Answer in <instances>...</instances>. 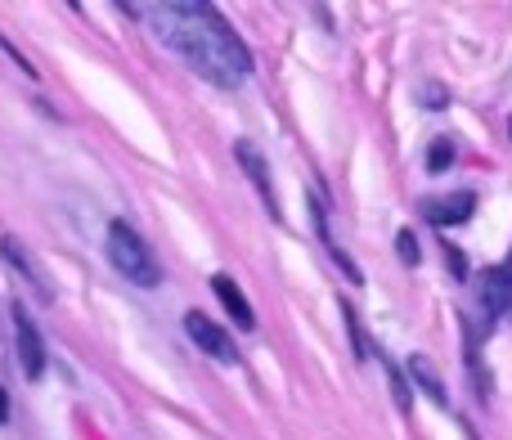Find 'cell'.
Masks as SVG:
<instances>
[{
	"label": "cell",
	"instance_id": "6da1fadb",
	"mask_svg": "<svg viewBox=\"0 0 512 440\" xmlns=\"http://www.w3.org/2000/svg\"><path fill=\"white\" fill-rule=\"evenodd\" d=\"M162 23V36L180 50V59L198 72V77L216 81V86H239L252 72L248 45L234 36V27L216 14L212 5H162L153 9Z\"/></svg>",
	"mask_w": 512,
	"mask_h": 440
},
{
	"label": "cell",
	"instance_id": "7a4b0ae2",
	"mask_svg": "<svg viewBox=\"0 0 512 440\" xmlns=\"http://www.w3.org/2000/svg\"><path fill=\"white\" fill-rule=\"evenodd\" d=\"M108 261H113L131 283H140V288H158L162 283L158 256L149 252V243H144L126 220H113V225H108Z\"/></svg>",
	"mask_w": 512,
	"mask_h": 440
},
{
	"label": "cell",
	"instance_id": "3957f363",
	"mask_svg": "<svg viewBox=\"0 0 512 440\" xmlns=\"http://www.w3.org/2000/svg\"><path fill=\"white\" fill-rule=\"evenodd\" d=\"M185 333L194 337V346L198 351H207L212 360H221V364H239V346L230 342V333H225L216 319H207L203 310H189L185 315Z\"/></svg>",
	"mask_w": 512,
	"mask_h": 440
},
{
	"label": "cell",
	"instance_id": "277c9868",
	"mask_svg": "<svg viewBox=\"0 0 512 440\" xmlns=\"http://www.w3.org/2000/svg\"><path fill=\"white\" fill-rule=\"evenodd\" d=\"M14 337H18V364H23V373L27 378H41L45 373V342H41V333H36L27 306H14Z\"/></svg>",
	"mask_w": 512,
	"mask_h": 440
},
{
	"label": "cell",
	"instance_id": "5b68a950",
	"mask_svg": "<svg viewBox=\"0 0 512 440\" xmlns=\"http://www.w3.org/2000/svg\"><path fill=\"white\" fill-rule=\"evenodd\" d=\"M472 207H477V194H472V189H459V194H450V198L427 203L423 212H427L432 225H463V220L472 216Z\"/></svg>",
	"mask_w": 512,
	"mask_h": 440
},
{
	"label": "cell",
	"instance_id": "8992f818",
	"mask_svg": "<svg viewBox=\"0 0 512 440\" xmlns=\"http://www.w3.org/2000/svg\"><path fill=\"white\" fill-rule=\"evenodd\" d=\"M212 288H216V297H221V306L230 310V319L239 328H256V315H252V306H248V297H243V288L230 279V274H216L212 279Z\"/></svg>",
	"mask_w": 512,
	"mask_h": 440
},
{
	"label": "cell",
	"instance_id": "52a82bcc",
	"mask_svg": "<svg viewBox=\"0 0 512 440\" xmlns=\"http://www.w3.org/2000/svg\"><path fill=\"white\" fill-rule=\"evenodd\" d=\"M481 306H486V315H504L512 306V270H490L481 279Z\"/></svg>",
	"mask_w": 512,
	"mask_h": 440
},
{
	"label": "cell",
	"instance_id": "ba28073f",
	"mask_svg": "<svg viewBox=\"0 0 512 440\" xmlns=\"http://www.w3.org/2000/svg\"><path fill=\"white\" fill-rule=\"evenodd\" d=\"M409 378H414L418 387L436 400V405H450V391H445V382L436 378V369H432V360H427V355H409Z\"/></svg>",
	"mask_w": 512,
	"mask_h": 440
},
{
	"label": "cell",
	"instance_id": "9c48e42d",
	"mask_svg": "<svg viewBox=\"0 0 512 440\" xmlns=\"http://www.w3.org/2000/svg\"><path fill=\"white\" fill-rule=\"evenodd\" d=\"M239 162H243V167H248L252 185H256V189H261V194H265V203H270V212H274V216H279V203H274V194H270V171H265V162H261V158H256V149H252V144H248V140H243V144H239Z\"/></svg>",
	"mask_w": 512,
	"mask_h": 440
},
{
	"label": "cell",
	"instance_id": "30bf717a",
	"mask_svg": "<svg viewBox=\"0 0 512 440\" xmlns=\"http://www.w3.org/2000/svg\"><path fill=\"white\" fill-rule=\"evenodd\" d=\"M450 162H454V144H450V140H436V144H432V158H427V167L441 171V167H450Z\"/></svg>",
	"mask_w": 512,
	"mask_h": 440
},
{
	"label": "cell",
	"instance_id": "8fae6325",
	"mask_svg": "<svg viewBox=\"0 0 512 440\" xmlns=\"http://www.w3.org/2000/svg\"><path fill=\"white\" fill-rule=\"evenodd\" d=\"M396 247H400V261H405V265H418V243H414V234H409V229L396 238Z\"/></svg>",
	"mask_w": 512,
	"mask_h": 440
},
{
	"label": "cell",
	"instance_id": "7c38bea8",
	"mask_svg": "<svg viewBox=\"0 0 512 440\" xmlns=\"http://www.w3.org/2000/svg\"><path fill=\"white\" fill-rule=\"evenodd\" d=\"M9 418V396H5V387H0V423Z\"/></svg>",
	"mask_w": 512,
	"mask_h": 440
}]
</instances>
